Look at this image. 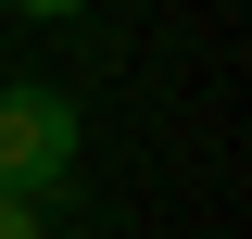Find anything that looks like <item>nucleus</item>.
Here are the masks:
<instances>
[{
    "mask_svg": "<svg viewBox=\"0 0 252 239\" xmlns=\"http://www.w3.org/2000/svg\"><path fill=\"white\" fill-rule=\"evenodd\" d=\"M76 189V101L51 89V76H13L0 89V202H63Z\"/></svg>",
    "mask_w": 252,
    "mask_h": 239,
    "instance_id": "1",
    "label": "nucleus"
},
{
    "mask_svg": "<svg viewBox=\"0 0 252 239\" xmlns=\"http://www.w3.org/2000/svg\"><path fill=\"white\" fill-rule=\"evenodd\" d=\"M0 239H38V214H26V202H0Z\"/></svg>",
    "mask_w": 252,
    "mask_h": 239,
    "instance_id": "2",
    "label": "nucleus"
}]
</instances>
